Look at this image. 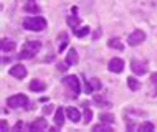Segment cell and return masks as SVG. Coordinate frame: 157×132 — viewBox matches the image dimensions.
I'll return each instance as SVG.
<instances>
[{
  "label": "cell",
  "instance_id": "cb8c5ba5",
  "mask_svg": "<svg viewBox=\"0 0 157 132\" xmlns=\"http://www.w3.org/2000/svg\"><path fill=\"white\" fill-rule=\"evenodd\" d=\"M93 130H111V127L104 126L103 122H101V124H98V126H94V127H93Z\"/></svg>",
  "mask_w": 157,
  "mask_h": 132
},
{
  "label": "cell",
  "instance_id": "7c38bea8",
  "mask_svg": "<svg viewBox=\"0 0 157 132\" xmlns=\"http://www.w3.org/2000/svg\"><path fill=\"white\" fill-rule=\"evenodd\" d=\"M15 46H17V43H15L13 40H7V38H3V40H2V51H3V53L13 51Z\"/></svg>",
  "mask_w": 157,
  "mask_h": 132
},
{
  "label": "cell",
  "instance_id": "6da1fadb",
  "mask_svg": "<svg viewBox=\"0 0 157 132\" xmlns=\"http://www.w3.org/2000/svg\"><path fill=\"white\" fill-rule=\"evenodd\" d=\"M46 27V20L40 15L35 17H28V18L23 20V28L28 30V32H41Z\"/></svg>",
  "mask_w": 157,
  "mask_h": 132
},
{
  "label": "cell",
  "instance_id": "d4e9b609",
  "mask_svg": "<svg viewBox=\"0 0 157 132\" xmlns=\"http://www.w3.org/2000/svg\"><path fill=\"white\" fill-rule=\"evenodd\" d=\"M151 81H152V84H155V88H154V92H152V94H157V73H154L151 76Z\"/></svg>",
  "mask_w": 157,
  "mask_h": 132
},
{
  "label": "cell",
  "instance_id": "f1b7e54d",
  "mask_svg": "<svg viewBox=\"0 0 157 132\" xmlns=\"http://www.w3.org/2000/svg\"><path fill=\"white\" fill-rule=\"evenodd\" d=\"M22 127H23V124H22V122H17V124H15V127H13V129H22Z\"/></svg>",
  "mask_w": 157,
  "mask_h": 132
},
{
  "label": "cell",
  "instance_id": "277c9868",
  "mask_svg": "<svg viewBox=\"0 0 157 132\" xmlns=\"http://www.w3.org/2000/svg\"><path fill=\"white\" fill-rule=\"evenodd\" d=\"M28 103V97L25 94H15V96H10L7 99V104L10 106V107H22Z\"/></svg>",
  "mask_w": 157,
  "mask_h": 132
},
{
  "label": "cell",
  "instance_id": "30bf717a",
  "mask_svg": "<svg viewBox=\"0 0 157 132\" xmlns=\"http://www.w3.org/2000/svg\"><path fill=\"white\" fill-rule=\"evenodd\" d=\"M66 116L68 119H70L71 122H79V119H81V114H79V111L78 109H75V107H68L66 109Z\"/></svg>",
  "mask_w": 157,
  "mask_h": 132
},
{
  "label": "cell",
  "instance_id": "4fadbf2b",
  "mask_svg": "<svg viewBox=\"0 0 157 132\" xmlns=\"http://www.w3.org/2000/svg\"><path fill=\"white\" fill-rule=\"evenodd\" d=\"M25 2H27L23 7L25 12H28V13H38V12H40V8L35 5V0H25Z\"/></svg>",
  "mask_w": 157,
  "mask_h": 132
},
{
  "label": "cell",
  "instance_id": "8992f818",
  "mask_svg": "<svg viewBox=\"0 0 157 132\" xmlns=\"http://www.w3.org/2000/svg\"><path fill=\"white\" fill-rule=\"evenodd\" d=\"M108 70L111 71V73H121V71L124 70V61H122L121 58H113L111 61L108 63Z\"/></svg>",
  "mask_w": 157,
  "mask_h": 132
},
{
  "label": "cell",
  "instance_id": "ac0fdd59",
  "mask_svg": "<svg viewBox=\"0 0 157 132\" xmlns=\"http://www.w3.org/2000/svg\"><path fill=\"white\" fill-rule=\"evenodd\" d=\"M75 32V35L78 36V38H83V36H86L88 33H90V27H83V28H76V30H73Z\"/></svg>",
  "mask_w": 157,
  "mask_h": 132
},
{
  "label": "cell",
  "instance_id": "5b68a950",
  "mask_svg": "<svg viewBox=\"0 0 157 132\" xmlns=\"http://www.w3.org/2000/svg\"><path fill=\"white\" fill-rule=\"evenodd\" d=\"M144 40H146V35H144V32H141V30H134V32L127 36V43H129L131 46L141 45Z\"/></svg>",
  "mask_w": 157,
  "mask_h": 132
},
{
  "label": "cell",
  "instance_id": "83f0119b",
  "mask_svg": "<svg viewBox=\"0 0 157 132\" xmlns=\"http://www.w3.org/2000/svg\"><path fill=\"white\" fill-rule=\"evenodd\" d=\"M66 45H68V40H66V38H65V40H63V43L60 45V53L63 51V50H65L66 48Z\"/></svg>",
  "mask_w": 157,
  "mask_h": 132
},
{
  "label": "cell",
  "instance_id": "603a6c76",
  "mask_svg": "<svg viewBox=\"0 0 157 132\" xmlns=\"http://www.w3.org/2000/svg\"><path fill=\"white\" fill-rule=\"evenodd\" d=\"M68 23H70V27L73 30H76V25L79 23V18H71V17H70V18H68Z\"/></svg>",
  "mask_w": 157,
  "mask_h": 132
},
{
  "label": "cell",
  "instance_id": "52a82bcc",
  "mask_svg": "<svg viewBox=\"0 0 157 132\" xmlns=\"http://www.w3.org/2000/svg\"><path fill=\"white\" fill-rule=\"evenodd\" d=\"M131 70H132V73L139 74V76H142V74H146V73H147V66H146V63L139 61V59H132V61H131Z\"/></svg>",
  "mask_w": 157,
  "mask_h": 132
},
{
  "label": "cell",
  "instance_id": "44dd1931",
  "mask_svg": "<svg viewBox=\"0 0 157 132\" xmlns=\"http://www.w3.org/2000/svg\"><path fill=\"white\" fill-rule=\"evenodd\" d=\"M91 119H93V112L88 109V106H86V111H84V124H88Z\"/></svg>",
  "mask_w": 157,
  "mask_h": 132
},
{
  "label": "cell",
  "instance_id": "4316f807",
  "mask_svg": "<svg viewBox=\"0 0 157 132\" xmlns=\"http://www.w3.org/2000/svg\"><path fill=\"white\" fill-rule=\"evenodd\" d=\"M58 70L60 71H66L68 70V63L65 61V63H60V65H58Z\"/></svg>",
  "mask_w": 157,
  "mask_h": 132
},
{
  "label": "cell",
  "instance_id": "9c48e42d",
  "mask_svg": "<svg viewBox=\"0 0 157 132\" xmlns=\"http://www.w3.org/2000/svg\"><path fill=\"white\" fill-rule=\"evenodd\" d=\"M46 127H48L46 119H36V121H33L32 124L28 126V129H30V130H45Z\"/></svg>",
  "mask_w": 157,
  "mask_h": 132
},
{
  "label": "cell",
  "instance_id": "e0dca14e",
  "mask_svg": "<svg viewBox=\"0 0 157 132\" xmlns=\"http://www.w3.org/2000/svg\"><path fill=\"white\" fill-rule=\"evenodd\" d=\"M108 46H109V48H116V50H119V51H122V50H124V46L121 45L119 38H111V40L108 41Z\"/></svg>",
  "mask_w": 157,
  "mask_h": 132
},
{
  "label": "cell",
  "instance_id": "484cf974",
  "mask_svg": "<svg viewBox=\"0 0 157 132\" xmlns=\"http://www.w3.org/2000/svg\"><path fill=\"white\" fill-rule=\"evenodd\" d=\"M53 111V104H48V106H45L43 107V114H50Z\"/></svg>",
  "mask_w": 157,
  "mask_h": 132
},
{
  "label": "cell",
  "instance_id": "2e32d148",
  "mask_svg": "<svg viewBox=\"0 0 157 132\" xmlns=\"http://www.w3.org/2000/svg\"><path fill=\"white\" fill-rule=\"evenodd\" d=\"M127 86H129L131 91H137L139 88H141V84H139V81L134 78V76H129L127 78Z\"/></svg>",
  "mask_w": 157,
  "mask_h": 132
},
{
  "label": "cell",
  "instance_id": "8fae6325",
  "mask_svg": "<svg viewBox=\"0 0 157 132\" xmlns=\"http://www.w3.org/2000/svg\"><path fill=\"white\" fill-rule=\"evenodd\" d=\"M30 89H32V91H35V92H41V91H45V89H46V84L43 83V81H40V79H33L30 83Z\"/></svg>",
  "mask_w": 157,
  "mask_h": 132
},
{
  "label": "cell",
  "instance_id": "3957f363",
  "mask_svg": "<svg viewBox=\"0 0 157 132\" xmlns=\"http://www.w3.org/2000/svg\"><path fill=\"white\" fill-rule=\"evenodd\" d=\"M63 83H65V86L70 88L71 92H75V96L81 92V84H79V79L76 78V76H65V78H63Z\"/></svg>",
  "mask_w": 157,
  "mask_h": 132
},
{
  "label": "cell",
  "instance_id": "5bb4252c",
  "mask_svg": "<svg viewBox=\"0 0 157 132\" xmlns=\"http://www.w3.org/2000/svg\"><path fill=\"white\" fill-rule=\"evenodd\" d=\"M66 63L68 65H76V63H78V53H76L75 48H71L70 51L66 53Z\"/></svg>",
  "mask_w": 157,
  "mask_h": 132
},
{
  "label": "cell",
  "instance_id": "9a60e30c",
  "mask_svg": "<svg viewBox=\"0 0 157 132\" xmlns=\"http://www.w3.org/2000/svg\"><path fill=\"white\" fill-rule=\"evenodd\" d=\"M55 124H56V126H63V124H65V112H63L61 107H58L56 112H55Z\"/></svg>",
  "mask_w": 157,
  "mask_h": 132
},
{
  "label": "cell",
  "instance_id": "d6986e66",
  "mask_svg": "<svg viewBox=\"0 0 157 132\" xmlns=\"http://www.w3.org/2000/svg\"><path fill=\"white\" fill-rule=\"evenodd\" d=\"M99 119H101V122H106V124L114 122V116H111V114H101Z\"/></svg>",
  "mask_w": 157,
  "mask_h": 132
},
{
  "label": "cell",
  "instance_id": "ba28073f",
  "mask_svg": "<svg viewBox=\"0 0 157 132\" xmlns=\"http://www.w3.org/2000/svg\"><path fill=\"white\" fill-rule=\"evenodd\" d=\"M8 74L13 76V78H17V79H22V78H25V76H27V68L22 66V65H15V66L10 68Z\"/></svg>",
  "mask_w": 157,
  "mask_h": 132
},
{
  "label": "cell",
  "instance_id": "ffe728a7",
  "mask_svg": "<svg viewBox=\"0 0 157 132\" xmlns=\"http://www.w3.org/2000/svg\"><path fill=\"white\" fill-rule=\"evenodd\" d=\"M139 130L144 132V130H154V124L152 122H144V124L139 126Z\"/></svg>",
  "mask_w": 157,
  "mask_h": 132
},
{
  "label": "cell",
  "instance_id": "7402d4cb",
  "mask_svg": "<svg viewBox=\"0 0 157 132\" xmlns=\"http://www.w3.org/2000/svg\"><path fill=\"white\" fill-rule=\"evenodd\" d=\"M90 84H91V88H93V89H101V83L98 81V78L90 79Z\"/></svg>",
  "mask_w": 157,
  "mask_h": 132
},
{
  "label": "cell",
  "instance_id": "7a4b0ae2",
  "mask_svg": "<svg viewBox=\"0 0 157 132\" xmlns=\"http://www.w3.org/2000/svg\"><path fill=\"white\" fill-rule=\"evenodd\" d=\"M40 48H41L40 41H27V43L23 45L22 53L18 55V58L20 59H30V58H33L38 53V50H40Z\"/></svg>",
  "mask_w": 157,
  "mask_h": 132
}]
</instances>
